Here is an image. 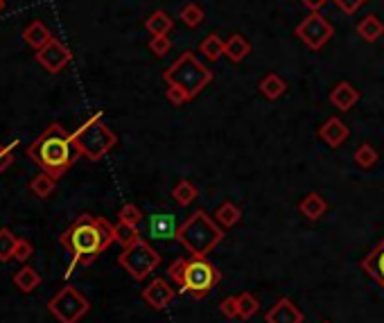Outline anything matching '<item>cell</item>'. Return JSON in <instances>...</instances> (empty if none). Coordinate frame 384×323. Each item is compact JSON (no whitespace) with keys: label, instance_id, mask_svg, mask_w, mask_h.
<instances>
[{"label":"cell","instance_id":"cell-1","mask_svg":"<svg viewBox=\"0 0 384 323\" xmlns=\"http://www.w3.org/2000/svg\"><path fill=\"white\" fill-rule=\"evenodd\" d=\"M59 242H62V246L73 258L71 267L66 271V276H71L77 265L84 267L93 265L116 242V228L104 217L84 212V215H80L66 228V233L59 237Z\"/></svg>","mask_w":384,"mask_h":323},{"label":"cell","instance_id":"cell-2","mask_svg":"<svg viewBox=\"0 0 384 323\" xmlns=\"http://www.w3.org/2000/svg\"><path fill=\"white\" fill-rule=\"evenodd\" d=\"M28 156L41 167V172L59 178L73 167V163L82 154L75 145L73 133H68L59 122H53L28 147Z\"/></svg>","mask_w":384,"mask_h":323},{"label":"cell","instance_id":"cell-3","mask_svg":"<svg viewBox=\"0 0 384 323\" xmlns=\"http://www.w3.org/2000/svg\"><path fill=\"white\" fill-rule=\"evenodd\" d=\"M167 276L172 283H176L181 292L201 301L219 285L221 271L206 256H188V258H176L167 267Z\"/></svg>","mask_w":384,"mask_h":323},{"label":"cell","instance_id":"cell-4","mask_svg":"<svg viewBox=\"0 0 384 323\" xmlns=\"http://www.w3.org/2000/svg\"><path fill=\"white\" fill-rule=\"evenodd\" d=\"M176 240L179 244H183V249L190 256H208L224 240V228L215 222V217L199 208L179 226Z\"/></svg>","mask_w":384,"mask_h":323},{"label":"cell","instance_id":"cell-5","mask_svg":"<svg viewBox=\"0 0 384 323\" xmlns=\"http://www.w3.org/2000/svg\"><path fill=\"white\" fill-rule=\"evenodd\" d=\"M102 118H104L102 111L93 113L80 129L73 131V140H75L77 149H80V154L84 158L93 160V163L102 160L118 145V136L109 129Z\"/></svg>","mask_w":384,"mask_h":323},{"label":"cell","instance_id":"cell-6","mask_svg":"<svg viewBox=\"0 0 384 323\" xmlns=\"http://www.w3.org/2000/svg\"><path fill=\"white\" fill-rule=\"evenodd\" d=\"M163 80L167 84H174V86L183 89L188 93V98L194 100L212 82V71L208 66H203L199 59L194 57V53L185 50V53L163 73Z\"/></svg>","mask_w":384,"mask_h":323},{"label":"cell","instance_id":"cell-7","mask_svg":"<svg viewBox=\"0 0 384 323\" xmlns=\"http://www.w3.org/2000/svg\"><path fill=\"white\" fill-rule=\"evenodd\" d=\"M118 265H120L134 280L140 283V280L147 278L152 271L161 265V253L140 237V240L134 242L131 246H125L122 253L118 256Z\"/></svg>","mask_w":384,"mask_h":323},{"label":"cell","instance_id":"cell-8","mask_svg":"<svg viewBox=\"0 0 384 323\" xmlns=\"http://www.w3.org/2000/svg\"><path fill=\"white\" fill-rule=\"evenodd\" d=\"M48 310L59 323H77L89 314L91 303L80 290L66 285L64 290H59L53 299L48 301Z\"/></svg>","mask_w":384,"mask_h":323},{"label":"cell","instance_id":"cell-9","mask_svg":"<svg viewBox=\"0 0 384 323\" xmlns=\"http://www.w3.org/2000/svg\"><path fill=\"white\" fill-rule=\"evenodd\" d=\"M294 34L310 50H321L332 37H335V28H332V23L323 14L310 12L301 23L296 25Z\"/></svg>","mask_w":384,"mask_h":323},{"label":"cell","instance_id":"cell-10","mask_svg":"<svg viewBox=\"0 0 384 323\" xmlns=\"http://www.w3.org/2000/svg\"><path fill=\"white\" fill-rule=\"evenodd\" d=\"M71 59H73V55H71V50H68L62 41L59 39H50L48 44L41 48V50H37V62L46 68L48 73H62L64 68L71 64Z\"/></svg>","mask_w":384,"mask_h":323},{"label":"cell","instance_id":"cell-11","mask_svg":"<svg viewBox=\"0 0 384 323\" xmlns=\"http://www.w3.org/2000/svg\"><path fill=\"white\" fill-rule=\"evenodd\" d=\"M176 290L163 278H154L152 283L143 290V301L149 305L152 310H165L170 303L174 301Z\"/></svg>","mask_w":384,"mask_h":323},{"label":"cell","instance_id":"cell-12","mask_svg":"<svg viewBox=\"0 0 384 323\" xmlns=\"http://www.w3.org/2000/svg\"><path fill=\"white\" fill-rule=\"evenodd\" d=\"M264 321L267 323H303V312L296 308L292 299H278L271 308L264 314Z\"/></svg>","mask_w":384,"mask_h":323},{"label":"cell","instance_id":"cell-13","mask_svg":"<svg viewBox=\"0 0 384 323\" xmlns=\"http://www.w3.org/2000/svg\"><path fill=\"white\" fill-rule=\"evenodd\" d=\"M317 133H319V138L326 142L328 147L337 149V147H341L348 140V136H351V129H348L346 122L341 120V118L335 116V118H328V120L319 127Z\"/></svg>","mask_w":384,"mask_h":323},{"label":"cell","instance_id":"cell-14","mask_svg":"<svg viewBox=\"0 0 384 323\" xmlns=\"http://www.w3.org/2000/svg\"><path fill=\"white\" fill-rule=\"evenodd\" d=\"M147 231L154 240H176V233H179L176 217L172 212H156V215L149 217Z\"/></svg>","mask_w":384,"mask_h":323},{"label":"cell","instance_id":"cell-15","mask_svg":"<svg viewBox=\"0 0 384 323\" xmlns=\"http://www.w3.org/2000/svg\"><path fill=\"white\" fill-rule=\"evenodd\" d=\"M330 102L339 111H351V109L360 102V91H357L351 82H339L335 89L330 91Z\"/></svg>","mask_w":384,"mask_h":323},{"label":"cell","instance_id":"cell-16","mask_svg":"<svg viewBox=\"0 0 384 323\" xmlns=\"http://www.w3.org/2000/svg\"><path fill=\"white\" fill-rule=\"evenodd\" d=\"M298 212H301L305 219H310V222H319V219L328 212V201L323 199V194L310 192L298 201Z\"/></svg>","mask_w":384,"mask_h":323},{"label":"cell","instance_id":"cell-17","mask_svg":"<svg viewBox=\"0 0 384 323\" xmlns=\"http://www.w3.org/2000/svg\"><path fill=\"white\" fill-rule=\"evenodd\" d=\"M362 269L384 290V240L362 260Z\"/></svg>","mask_w":384,"mask_h":323},{"label":"cell","instance_id":"cell-18","mask_svg":"<svg viewBox=\"0 0 384 323\" xmlns=\"http://www.w3.org/2000/svg\"><path fill=\"white\" fill-rule=\"evenodd\" d=\"M258 91L262 93V98H267V100L274 102V100H280L287 93V82L280 77L278 73H267L260 80Z\"/></svg>","mask_w":384,"mask_h":323},{"label":"cell","instance_id":"cell-19","mask_svg":"<svg viewBox=\"0 0 384 323\" xmlns=\"http://www.w3.org/2000/svg\"><path fill=\"white\" fill-rule=\"evenodd\" d=\"M357 37L366 41V44H375V41L384 37V23L375 14L364 16V19L357 23Z\"/></svg>","mask_w":384,"mask_h":323},{"label":"cell","instance_id":"cell-20","mask_svg":"<svg viewBox=\"0 0 384 323\" xmlns=\"http://www.w3.org/2000/svg\"><path fill=\"white\" fill-rule=\"evenodd\" d=\"M249 53H251V44L242 37V34H233V37L226 39V44H224V57H228L230 64L244 62Z\"/></svg>","mask_w":384,"mask_h":323},{"label":"cell","instance_id":"cell-21","mask_svg":"<svg viewBox=\"0 0 384 323\" xmlns=\"http://www.w3.org/2000/svg\"><path fill=\"white\" fill-rule=\"evenodd\" d=\"M145 30H147L152 37H167V34L174 30V21L170 19L167 12L156 10L154 14H149L147 21H145Z\"/></svg>","mask_w":384,"mask_h":323},{"label":"cell","instance_id":"cell-22","mask_svg":"<svg viewBox=\"0 0 384 323\" xmlns=\"http://www.w3.org/2000/svg\"><path fill=\"white\" fill-rule=\"evenodd\" d=\"M215 222L221 226V228H233L235 224H240L242 219V210L235 206L233 201H221L219 206L215 208Z\"/></svg>","mask_w":384,"mask_h":323},{"label":"cell","instance_id":"cell-23","mask_svg":"<svg viewBox=\"0 0 384 323\" xmlns=\"http://www.w3.org/2000/svg\"><path fill=\"white\" fill-rule=\"evenodd\" d=\"M23 39H25V44H28V46L41 50L50 39H53V34H50V30L41 21H32L28 28H25Z\"/></svg>","mask_w":384,"mask_h":323},{"label":"cell","instance_id":"cell-24","mask_svg":"<svg viewBox=\"0 0 384 323\" xmlns=\"http://www.w3.org/2000/svg\"><path fill=\"white\" fill-rule=\"evenodd\" d=\"M14 285L19 287V290H21L23 294L34 292V290H37V287L41 285L39 271L32 269V267H21L19 271H16V276H14Z\"/></svg>","mask_w":384,"mask_h":323},{"label":"cell","instance_id":"cell-25","mask_svg":"<svg viewBox=\"0 0 384 323\" xmlns=\"http://www.w3.org/2000/svg\"><path fill=\"white\" fill-rule=\"evenodd\" d=\"M224 44L226 41L219 34H208L206 39L199 44V53L208 59V62H217L219 57H224Z\"/></svg>","mask_w":384,"mask_h":323},{"label":"cell","instance_id":"cell-26","mask_svg":"<svg viewBox=\"0 0 384 323\" xmlns=\"http://www.w3.org/2000/svg\"><path fill=\"white\" fill-rule=\"evenodd\" d=\"M197 185H194L192 181H188V178H181L174 188H172V199L179 203V206H190V203L197 199Z\"/></svg>","mask_w":384,"mask_h":323},{"label":"cell","instance_id":"cell-27","mask_svg":"<svg viewBox=\"0 0 384 323\" xmlns=\"http://www.w3.org/2000/svg\"><path fill=\"white\" fill-rule=\"evenodd\" d=\"M179 19L183 21L185 28H199V25L206 21V14H203V10L197 5V3H185L181 10H179Z\"/></svg>","mask_w":384,"mask_h":323},{"label":"cell","instance_id":"cell-28","mask_svg":"<svg viewBox=\"0 0 384 323\" xmlns=\"http://www.w3.org/2000/svg\"><path fill=\"white\" fill-rule=\"evenodd\" d=\"M378 149H375L371 142H362L360 147L355 149V154H353V160H355V165L357 167H362V169H371L375 167V163H378Z\"/></svg>","mask_w":384,"mask_h":323},{"label":"cell","instance_id":"cell-29","mask_svg":"<svg viewBox=\"0 0 384 323\" xmlns=\"http://www.w3.org/2000/svg\"><path fill=\"white\" fill-rule=\"evenodd\" d=\"M30 188H32V192L37 194L39 199H46V197H50V194L55 192V188H57V178H55L53 174L41 172L39 176L32 178Z\"/></svg>","mask_w":384,"mask_h":323},{"label":"cell","instance_id":"cell-30","mask_svg":"<svg viewBox=\"0 0 384 323\" xmlns=\"http://www.w3.org/2000/svg\"><path fill=\"white\" fill-rule=\"evenodd\" d=\"M116 242L122 246H131L134 242H138L140 240V231H138V226H134V224H127V222H118L116 226Z\"/></svg>","mask_w":384,"mask_h":323},{"label":"cell","instance_id":"cell-31","mask_svg":"<svg viewBox=\"0 0 384 323\" xmlns=\"http://www.w3.org/2000/svg\"><path fill=\"white\" fill-rule=\"evenodd\" d=\"M237 308H240V319L242 321H249L251 317H255L260 310V301L255 299L251 292H242L237 296Z\"/></svg>","mask_w":384,"mask_h":323},{"label":"cell","instance_id":"cell-32","mask_svg":"<svg viewBox=\"0 0 384 323\" xmlns=\"http://www.w3.org/2000/svg\"><path fill=\"white\" fill-rule=\"evenodd\" d=\"M16 237L10 228H0V262H10L14 260V249H16Z\"/></svg>","mask_w":384,"mask_h":323},{"label":"cell","instance_id":"cell-33","mask_svg":"<svg viewBox=\"0 0 384 323\" xmlns=\"http://www.w3.org/2000/svg\"><path fill=\"white\" fill-rule=\"evenodd\" d=\"M143 210L136 206V203H125V206L120 208V212H118V222H127V224H134L138 226L143 222Z\"/></svg>","mask_w":384,"mask_h":323},{"label":"cell","instance_id":"cell-34","mask_svg":"<svg viewBox=\"0 0 384 323\" xmlns=\"http://www.w3.org/2000/svg\"><path fill=\"white\" fill-rule=\"evenodd\" d=\"M219 314L224 319H240V308H237V296H226L219 303Z\"/></svg>","mask_w":384,"mask_h":323},{"label":"cell","instance_id":"cell-35","mask_svg":"<svg viewBox=\"0 0 384 323\" xmlns=\"http://www.w3.org/2000/svg\"><path fill=\"white\" fill-rule=\"evenodd\" d=\"M149 50L154 57H165L172 50V41H170V37H152Z\"/></svg>","mask_w":384,"mask_h":323},{"label":"cell","instance_id":"cell-36","mask_svg":"<svg viewBox=\"0 0 384 323\" xmlns=\"http://www.w3.org/2000/svg\"><path fill=\"white\" fill-rule=\"evenodd\" d=\"M165 98L170 100V104H174V107H183L185 102H190V98H188V93H185L183 89L174 86V84H167Z\"/></svg>","mask_w":384,"mask_h":323},{"label":"cell","instance_id":"cell-37","mask_svg":"<svg viewBox=\"0 0 384 323\" xmlns=\"http://www.w3.org/2000/svg\"><path fill=\"white\" fill-rule=\"evenodd\" d=\"M14 145H16V142L0 147V174H3L5 169H10L12 163H14Z\"/></svg>","mask_w":384,"mask_h":323},{"label":"cell","instance_id":"cell-38","mask_svg":"<svg viewBox=\"0 0 384 323\" xmlns=\"http://www.w3.org/2000/svg\"><path fill=\"white\" fill-rule=\"evenodd\" d=\"M32 253H34V249H32V244H30L28 240H19V242H16L14 260H19V262H28Z\"/></svg>","mask_w":384,"mask_h":323},{"label":"cell","instance_id":"cell-39","mask_svg":"<svg viewBox=\"0 0 384 323\" xmlns=\"http://www.w3.org/2000/svg\"><path fill=\"white\" fill-rule=\"evenodd\" d=\"M332 3H335L344 14L351 16V14H355L357 10H360L364 3H369V0H332Z\"/></svg>","mask_w":384,"mask_h":323},{"label":"cell","instance_id":"cell-40","mask_svg":"<svg viewBox=\"0 0 384 323\" xmlns=\"http://www.w3.org/2000/svg\"><path fill=\"white\" fill-rule=\"evenodd\" d=\"M301 3H303L310 12H319L321 7L328 3V0H301Z\"/></svg>","mask_w":384,"mask_h":323},{"label":"cell","instance_id":"cell-41","mask_svg":"<svg viewBox=\"0 0 384 323\" xmlns=\"http://www.w3.org/2000/svg\"><path fill=\"white\" fill-rule=\"evenodd\" d=\"M3 7H5V3H3V0H0V12H3Z\"/></svg>","mask_w":384,"mask_h":323},{"label":"cell","instance_id":"cell-42","mask_svg":"<svg viewBox=\"0 0 384 323\" xmlns=\"http://www.w3.org/2000/svg\"><path fill=\"white\" fill-rule=\"evenodd\" d=\"M323 323H330V321H323Z\"/></svg>","mask_w":384,"mask_h":323}]
</instances>
